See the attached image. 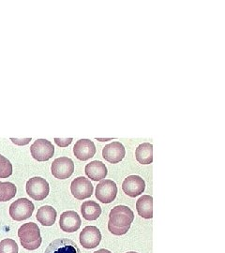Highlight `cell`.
<instances>
[{"instance_id":"obj_22","label":"cell","mask_w":225,"mask_h":253,"mask_svg":"<svg viewBox=\"0 0 225 253\" xmlns=\"http://www.w3.org/2000/svg\"><path fill=\"white\" fill-rule=\"evenodd\" d=\"M12 175V164L0 154V178H8Z\"/></svg>"},{"instance_id":"obj_20","label":"cell","mask_w":225,"mask_h":253,"mask_svg":"<svg viewBox=\"0 0 225 253\" xmlns=\"http://www.w3.org/2000/svg\"><path fill=\"white\" fill-rule=\"evenodd\" d=\"M17 193L16 186L11 182H0V202L11 200Z\"/></svg>"},{"instance_id":"obj_3","label":"cell","mask_w":225,"mask_h":253,"mask_svg":"<svg viewBox=\"0 0 225 253\" xmlns=\"http://www.w3.org/2000/svg\"><path fill=\"white\" fill-rule=\"evenodd\" d=\"M33 202L26 198H20L13 202L10 206V216L12 219L22 221L29 219L34 212Z\"/></svg>"},{"instance_id":"obj_21","label":"cell","mask_w":225,"mask_h":253,"mask_svg":"<svg viewBox=\"0 0 225 253\" xmlns=\"http://www.w3.org/2000/svg\"><path fill=\"white\" fill-rule=\"evenodd\" d=\"M18 245L14 240L6 238L0 242V253H18Z\"/></svg>"},{"instance_id":"obj_8","label":"cell","mask_w":225,"mask_h":253,"mask_svg":"<svg viewBox=\"0 0 225 253\" xmlns=\"http://www.w3.org/2000/svg\"><path fill=\"white\" fill-rule=\"evenodd\" d=\"M71 190L72 195L78 200H85L89 198L93 194L94 187L88 178L79 176L71 182Z\"/></svg>"},{"instance_id":"obj_23","label":"cell","mask_w":225,"mask_h":253,"mask_svg":"<svg viewBox=\"0 0 225 253\" xmlns=\"http://www.w3.org/2000/svg\"><path fill=\"white\" fill-rule=\"evenodd\" d=\"M55 144L60 147H67L72 142V138H54Z\"/></svg>"},{"instance_id":"obj_13","label":"cell","mask_w":225,"mask_h":253,"mask_svg":"<svg viewBox=\"0 0 225 253\" xmlns=\"http://www.w3.org/2000/svg\"><path fill=\"white\" fill-rule=\"evenodd\" d=\"M82 220L75 211H66L62 213L59 219V226L66 232H74L80 229Z\"/></svg>"},{"instance_id":"obj_10","label":"cell","mask_w":225,"mask_h":253,"mask_svg":"<svg viewBox=\"0 0 225 253\" xmlns=\"http://www.w3.org/2000/svg\"><path fill=\"white\" fill-rule=\"evenodd\" d=\"M146 188V182L139 175H129L122 183V189L128 196L134 198L141 195Z\"/></svg>"},{"instance_id":"obj_7","label":"cell","mask_w":225,"mask_h":253,"mask_svg":"<svg viewBox=\"0 0 225 253\" xmlns=\"http://www.w3.org/2000/svg\"><path fill=\"white\" fill-rule=\"evenodd\" d=\"M117 194L115 182L110 179H103L96 187V198L102 203H110L115 201Z\"/></svg>"},{"instance_id":"obj_15","label":"cell","mask_w":225,"mask_h":253,"mask_svg":"<svg viewBox=\"0 0 225 253\" xmlns=\"http://www.w3.org/2000/svg\"><path fill=\"white\" fill-rule=\"evenodd\" d=\"M85 174L93 181H101L108 174L107 167L99 160H94L85 166Z\"/></svg>"},{"instance_id":"obj_9","label":"cell","mask_w":225,"mask_h":253,"mask_svg":"<svg viewBox=\"0 0 225 253\" xmlns=\"http://www.w3.org/2000/svg\"><path fill=\"white\" fill-rule=\"evenodd\" d=\"M80 244L86 249H95L101 241V232L96 226H86L80 233Z\"/></svg>"},{"instance_id":"obj_2","label":"cell","mask_w":225,"mask_h":253,"mask_svg":"<svg viewBox=\"0 0 225 253\" xmlns=\"http://www.w3.org/2000/svg\"><path fill=\"white\" fill-rule=\"evenodd\" d=\"M18 237L20 238L23 248L27 250L39 249L42 243L40 230L34 222H28L19 228Z\"/></svg>"},{"instance_id":"obj_4","label":"cell","mask_w":225,"mask_h":253,"mask_svg":"<svg viewBox=\"0 0 225 253\" xmlns=\"http://www.w3.org/2000/svg\"><path fill=\"white\" fill-rule=\"evenodd\" d=\"M26 193L35 201L44 200L49 194V183L42 177H32L26 182Z\"/></svg>"},{"instance_id":"obj_19","label":"cell","mask_w":225,"mask_h":253,"mask_svg":"<svg viewBox=\"0 0 225 253\" xmlns=\"http://www.w3.org/2000/svg\"><path fill=\"white\" fill-rule=\"evenodd\" d=\"M136 160L141 164H150L153 162V145L150 143L141 144L135 150Z\"/></svg>"},{"instance_id":"obj_14","label":"cell","mask_w":225,"mask_h":253,"mask_svg":"<svg viewBox=\"0 0 225 253\" xmlns=\"http://www.w3.org/2000/svg\"><path fill=\"white\" fill-rule=\"evenodd\" d=\"M73 153L78 159L85 161V160L93 158L96 154L95 144L88 139H81L75 144L73 147Z\"/></svg>"},{"instance_id":"obj_17","label":"cell","mask_w":225,"mask_h":253,"mask_svg":"<svg viewBox=\"0 0 225 253\" xmlns=\"http://www.w3.org/2000/svg\"><path fill=\"white\" fill-rule=\"evenodd\" d=\"M56 216H57V213H56L55 209L53 208V206L44 205L39 208L36 218L41 225L52 226L55 222Z\"/></svg>"},{"instance_id":"obj_5","label":"cell","mask_w":225,"mask_h":253,"mask_svg":"<svg viewBox=\"0 0 225 253\" xmlns=\"http://www.w3.org/2000/svg\"><path fill=\"white\" fill-rule=\"evenodd\" d=\"M31 156L38 161H47L54 154V147L50 141L38 139L30 147Z\"/></svg>"},{"instance_id":"obj_1","label":"cell","mask_w":225,"mask_h":253,"mask_svg":"<svg viewBox=\"0 0 225 253\" xmlns=\"http://www.w3.org/2000/svg\"><path fill=\"white\" fill-rule=\"evenodd\" d=\"M134 220V214L126 205H117L109 214L108 230L115 235L126 234Z\"/></svg>"},{"instance_id":"obj_18","label":"cell","mask_w":225,"mask_h":253,"mask_svg":"<svg viewBox=\"0 0 225 253\" xmlns=\"http://www.w3.org/2000/svg\"><path fill=\"white\" fill-rule=\"evenodd\" d=\"M81 212L85 219L96 220L101 215V207L94 201H85L81 205Z\"/></svg>"},{"instance_id":"obj_11","label":"cell","mask_w":225,"mask_h":253,"mask_svg":"<svg viewBox=\"0 0 225 253\" xmlns=\"http://www.w3.org/2000/svg\"><path fill=\"white\" fill-rule=\"evenodd\" d=\"M44 253H82L76 243L68 238L55 239L49 244Z\"/></svg>"},{"instance_id":"obj_16","label":"cell","mask_w":225,"mask_h":253,"mask_svg":"<svg viewBox=\"0 0 225 253\" xmlns=\"http://www.w3.org/2000/svg\"><path fill=\"white\" fill-rule=\"evenodd\" d=\"M136 209L138 215L143 219L153 218V197L150 195H143L136 202Z\"/></svg>"},{"instance_id":"obj_26","label":"cell","mask_w":225,"mask_h":253,"mask_svg":"<svg viewBox=\"0 0 225 253\" xmlns=\"http://www.w3.org/2000/svg\"><path fill=\"white\" fill-rule=\"evenodd\" d=\"M127 253H137V252H134V251H129V252H127Z\"/></svg>"},{"instance_id":"obj_6","label":"cell","mask_w":225,"mask_h":253,"mask_svg":"<svg viewBox=\"0 0 225 253\" xmlns=\"http://www.w3.org/2000/svg\"><path fill=\"white\" fill-rule=\"evenodd\" d=\"M51 171L53 175L57 179H68L74 172V163L70 158L60 157L53 161Z\"/></svg>"},{"instance_id":"obj_25","label":"cell","mask_w":225,"mask_h":253,"mask_svg":"<svg viewBox=\"0 0 225 253\" xmlns=\"http://www.w3.org/2000/svg\"><path fill=\"white\" fill-rule=\"evenodd\" d=\"M93 253H112L111 251L107 250V249H99L98 251H95Z\"/></svg>"},{"instance_id":"obj_24","label":"cell","mask_w":225,"mask_h":253,"mask_svg":"<svg viewBox=\"0 0 225 253\" xmlns=\"http://www.w3.org/2000/svg\"><path fill=\"white\" fill-rule=\"evenodd\" d=\"M12 143L18 144V145H26L31 141V138H26V139H15V138H10Z\"/></svg>"},{"instance_id":"obj_12","label":"cell","mask_w":225,"mask_h":253,"mask_svg":"<svg viewBox=\"0 0 225 253\" xmlns=\"http://www.w3.org/2000/svg\"><path fill=\"white\" fill-rule=\"evenodd\" d=\"M126 155V149L120 142H112L102 149V157L108 162L115 164L120 162Z\"/></svg>"}]
</instances>
